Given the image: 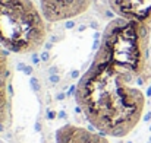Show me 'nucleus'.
Returning a JSON list of instances; mask_svg holds the SVG:
<instances>
[{
	"label": "nucleus",
	"instance_id": "nucleus-1",
	"mask_svg": "<svg viewBox=\"0 0 151 143\" xmlns=\"http://www.w3.org/2000/svg\"><path fill=\"white\" fill-rule=\"evenodd\" d=\"M151 26L116 18L104 28L91 64L75 89L87 121L107 137H125L145 111L151 82Z\"/></svg>",
	"mask_w": 151,
	"mask_h": 143
},
{
	"label": "nucleus",
	"instance_id": "nucleus-2",
	"mask_svg": "<svg viewBox=\"0 0 151 143\" xmlns=\"http://www.w3.org/2000/svg\"><path fill=\"white\" fill-rule=\"evenodd\" d=\"M47 21L35 0H0V47L31 54L47 40Z\"/></svg>",
	"mask_w": 151,
	"mask_h": 143
},
{
	"label": "nucleus",
	"instance_id": "nucleus-3",
	"mask_svg": "<svg viewBox=\"0 0 151 143\" xmlns=\"http://www.w3.org/2000/svg\"><path fill=\"white\" fill-rule=\"evenodd\" d=\"M47 22H65L84 15L92 5V0H35Z\"/></svg>",
	"mask_w": 151,
	"mask_h": 143
},
{
	"label": "nucleus",
	"instance_id": "nucleus-4",
	"mask_svg": "<svg viewBox=\"0 0 151 143\" xmlns=\"http://www.w3.org/2000/svg\"><path fill=\"white\" fill-rule=\"evenodd\" d=\"M107 3L117 18L151 26V0H107Z\"/></svg>",
	"mask_w": 151,
	"mask_h": 143
},
{
	"label": "nucleus",
	"instance_id": "nucleus-5",
	"mask_svg": "<svg viewBox=\"0 0 151 143\" xmlns=\"http://www.w3.org/2000/svg\"><path fill=\"white\" fill-rule=\"evenodd\" d=\"M10 70L9 56L0 47V127H7L12 121V99H10Z\"/></svg>",
	"mask_w": 151,
	"mask_h": 143
},
{
	"label": "nucleus",
	"instance_id": "nucleus-6",
	"mask_svg": "<svg viewBox=\"0 0 151 143\" xmlns=\"http://www.w3.org/2000/svg\"><path fill=\"white\" fill-rule=\"evenodd\" d=\"M57 143H110L106 134L98 130H90L82 126L66 124L62 126L56 133Z\"/></svg>",
	"mask_w": 151,
	"mask_h": 143
},
{
	"label": "nucleus",
	"instance_id": "nucleus-7",
	"mask_svg": "<svg viewBox=\"0 0 151 143\" xmlns=\"http://www.w3.org/2000/svg\"><path fill=\"white\" fill-rule=\"evenodd\" d=\"M150 53H151V44H150Z\"/></svg>",
	"mask_w": 151,
	"mask_h": 143
}]
</instances>
